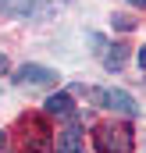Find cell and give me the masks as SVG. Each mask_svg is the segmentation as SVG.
Instances as JSON below:
<instances>
[{"label":"cell","instance_id":"6da1fadb","mask_svg":"<svg viewBox=\"0 0 146 153\" xmlns=\"http://www.w3.org/2000/svg\"><path fill=\"white\" fill-rule=\"evenodd\" d=\"M96 146L104 153H132V128L125 125H100L96 128Z\"/></svg>","mask_w":146,"mask_h":153},{"label":"cell","instance_id":"7a4b0ae2","mask_svg":"<svg viewBox=\"0 0 146 153\" xmlns=\"http://www.w3.org/2000/svg\"><path fill=\"white\" fill-rule=\"evenodd\" d=\"M14 78L22 85H54L57 82V71L54 68H43V64H25V68H18Z\"/></svg>","mask_w":146,"mask_h":153},{"label":"cell","instance_id":"3957f363","mask_svg":"<svg viewBox=\"0 0 146 153\" xmlns=\"http://www.w3.org/2000/svg\"><path fill=\"white\" fill-rule=\"evenodd\" d=\"M50 146V132L43 128V121H25V153H46Z\"/></svg>","mask_w":146,"mask_h":153},{"label":"cell","instance_id":"277c9868","mask_svg":"<svg viewBox=\"0 0 146 153\" xmlns=\"http://www.w3.org/2000/svg\"><path fill=\"white\" fill-rule=\"evenodd\" d=\"M107 107H114L118 114H139V107H136V100L125 93V89H107Z\"/></svg>","mask_w":146,"mask_h":153},{"label":"cell","instance_id":"5b68a950","mask_svg":"<svg viewBox=\"0 0 146 153\" xmlns=\"http://www.w3.org/2000/svg\"><path fill=\"white\" fill-rule=\"evenodd\" d=\"M57 143H61V153H86V143H82V132H78L75 125L61 132V139H57Z\"/></svg>","mask_w":146,"mask_h":153},{"label":"cell","instance_id":"8992f818","mask_svg":"<svg viewBox=\"0 0 146 153\" xmlns=\"http://www.w3.org/2000/svg\"><path fill=\"white\" fill-rule=\"evenodd\" d=\"M46 114H54V117H72V96H68V93H54V96L46 100Z\"/></svg>","mask_w":146,"mask_h":153},{"label":"cell","instance_id":"52a82bcc","mask_svg":"<svg viewBox=\"0 0 146 153\" xmlns=\"http://www.w3.org/2000/svg\"><path fill=\"white\" fill-rule=\"evenodd\" d=\"M0 11L4 14H18V18H29L36 7H32V0H0Z\"/></svg>","mask_w":146,"mask_h":153},{"label":"cell","instance_id":"ba28073f","mask_svg":"<svg viewBox=\"0 0 146 153\" xmlns=\"http://www.w3.org/2000/svg\"><path fill=\"white\" fill-rule=\"evenodd\" d=\"M110 53L107 57H104V68H107V71H121V68H125V50H121V46H107Z\"/></svg>","mask_w":146,"mask_h":153},{"label":"cell","instance_id":"9c48e42d","mask_svg":"<svg viewBox=\"0 0 146 153\" xmlns=\"http://www.w3.org/2000/svg\"><path fill=\"white\" fill-rule=\"evenodd\" d=\"M114 29H121V32H132V29H136V22H132L128 14H118V18H114Z\"/></svg>","mask_w":146,"mask_h":153},{"label":"cell","instance_id":"30bf717a","mask_svg":"<svg viewBox=\"0 0 146 153\" xmlns=\"http://www.w3.org/2000/svg\"><path fill=\"white\" fill-rule=\"evenodd\" d=\"M89 100L96 107H107V89H89Z\"/></svg>","mask_w":146,"mask_h":153},{"label":"cell","instance_id":"8fae6325","mask_svg":"<svg viewBox=\"0 0 146 153\" xmlns=\"http://www.w3.org/2000/svg\"><path fill=\"white\" fill-rule=\"evenodd\" d=\"M139 68H146V46L139 50Z\"/></svg>","mask_w":146,"mask_h":153},{"label":"cell","instance_id":"7c38bea8","mask_svg":"<svg viewBox=\"0 0 146 153\" xmlns=\"http://www.w3.org/2000/svg\"><path fill=\"white\" fill-rule=\"evenodd\" d=\"M128 4H132V7H146V0H128Z\"/></svg>","mask_w":146,"mask_h":153},{"label":"cell","instance_id":"4fadbf2b","mask_svg":"<svg viewBox=\"0 0 146 153\" xmlns=\"http://www.w3.org/2000/svg\"><path fill=\"white\" fill-rule=\"evenodd\" d=\"M4 68H7V61H4V57H0V71H4Z\"/></svg>","mask_w":146,"mask_h":153},{"label":"cell","instance_id":"5bb4252c","mask_svg":"<svg viewBox=\"0 0 146 153\" xmlns=\"http://www.w3.org/2000/svg\"><path fill=\"white\" fill-rule=\"evenodd\" d=\"M0 146H4V132H0Z\"/></svg>","mask_w":146,"mask_h":153}]
</instances>
